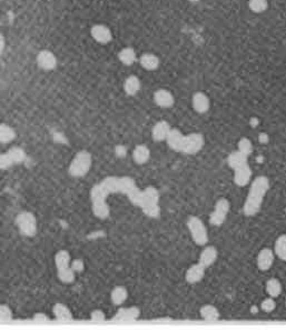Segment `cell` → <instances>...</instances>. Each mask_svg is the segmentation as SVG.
Instances as JSON below:
<instances>
[{
  "instance_id": "cell-9",
  "label": "cell",
  "mask_w": 286,
  "mask_h": 330,
  "mask_svg": "<svg viewBox=\"0 0 286 330\" xmlns=\"http://www.w3.org/2000/svg\"><path fill=\"white\" fill-rule=\"evenodd\" d=\"M90 36L95 41L102 45L109 44L113 40V33H111L109 27L102 24H97L91 27Z\"/></svg>"
},
{
  "instance_id": "cell-6",
  "label": "cell",
  "mask_w": 286,
  "mask_h": 330,
  "mask_svg": "<svg viewBox=\"0 0 286 330\" xmlns=\"http://www.w3.org/2000/svg\"><path fill=\"white\" fill-rule=\"evenodd\" d=\"M16 225L22 235L33 237L37 232V219L34 214L29 212H21L17 214Z\"/></svg>"
},
{
  "instance_id": "cell-37",
  "label": "cell",
  "mask_w": 286,
  "mask_h": 330,
  "mask_svg": "<svg viewBox=\"0 0 286 330\" xmlns=\"http://www.w3.org/2000/svg\"><path fill=\"white\" fill-rule=\"evenodd\" d=\"M71 268L76 272V274H79V272L84 271V269H85L84 260L80 259V258H77L75 260H72V262H71Z\"/></svg>"
},
{
  "instance_id": "cell-36",
  "label": "cell",
  "mask_w": 286,
  "mask_h": 330,
  "mask_svg": "<svg viewBox=\"0 0 286 330\" xmlns=\"http://www.w3.org/2000/svg\"><path fill=\"white\" fill-rule=\"evenodd\" d=\"M13 165H14V163L11 161L8 152L1 153V155H0V169L6 170V169H8V168L13 166Z\"/></svg>"
},
{
  "instance_id": "cell-23",
  "label": "cell",
  "mask_w": 286,
  "mask_h": 330,
  "mask_svg": "<svg viewBox=\"0 0 286 330\" xmlns=\"http://www.w3.org/2000/svg\"><path fill=\"white\" fill-rule=\"evenodd\" d=\"M128 298V291L125 287L117 286L115 287L110 293V300L115 306H121Z\"/></svg>"
},
{
  "instance_id": "cell-33",
  "label": "cell",
  "mask_w": 286,
  "mask_h": 330,
  "mask_svg": "<svg viewBox=\"0 0 286 330\" xmlns=\"http://www.w3.org/2000/svg\"><path fill=\"white\" fill-rule=\"evenodd\" d=\"M237 147H238V150L244 153V155L247 156V157H250V155L253 151L252 141H250V139H249V138H246V137L241 138V139H239Z\"/></svg>"
},
{
  "instance_id": "cell-27",
  "label": "cell",
  "mask_w": 286,
  "mask_h": 330,
  "mask_svg": "<svg viewBox=\"0 0 286 330\" xmlns=\"http://www.w3.org/2000/svg\"><path fill=\"white\" fill-rule=\"evenodd\" d=\"M72 257L71 254L67 250H59L55 255V266L58 269H63V268L71 266Z\"/></svg>"
},
{
  "instance_id": "cell-38",
  "label": "cell",
  "mask_w": 286,
  "mask_h": 330,
  "mask_svg": "<svg viewBox=\"0 0 286 330\" xmlns=\"http://www.w3.org/2000/svg\"><path fill=\"white\" fill-rule=\"evenodd\" d=\"M105 314H104L102 310L99 309H96V310H92L91 314H90V319L92 321H103L105 320Z\"/></svg>"
},
{
  "instance_id": "cell-40",
  "label": "cell",
  "mask_w": 286,
  "mask_h": 330,
  "mask_svg": "<svg viewBox=\"0 0 286 330\" xmlns=\"http://www.w3.org/2000/svg\"><path fill=\"white\" fill-rule=\"evenodd\" d=\"M5 48H6V39H5V37H3V34L0 33V55H1L3 50H5Z\"/></svg>"
},
{
  "instance_id": "cell-19",
  "label": "cell",
  "mask_w": 286,
  "mask_h": 330,
  "mask_svg": "<svg viewBox=\"0 0 286 330\" xmlns=\"http://www.w3.org/2000/svg\"><path fill=\"white\" fill-rule=\"evenodd\" d=\"M141 87H142L141 80H139L137 76L131 75L129 77H127L125 82H124V90H125V93L128 96L137 95L139 93V90H141Z\"/></svg>"
},
{
  "instance_id": "cell-39",
  "label": "cell",
  "mask_w": 286,
  "mask_h": 330,
  "mask_svg": "<svg viewBox=\"0 0 286 330\" xmlns=\"http://www.w3.org/2000/svg\"><path fill=\"white\" fill-rule=\"evenodd\" d=\"M34 319H35V320H49V317H48L46 314L37 313V314L34 316Z\"/></svg>"
},
{
  "instance_id": "cell-35",
  "label": "cell",
  "mask_w": 286,
  "mask_h": 330,
  "mask_svg": "<svg viewBox=\"0 0 286 330\" xmlns=\"http://www.w3.org/2000/svg\"><path fill=\"white\" fill-rule=\"evenodd\" d=\"M14 314L13 310L10 309L9 306L7 305H0V320L7 321L13 319Z\"/></svg>"
},
{
  "instance_id": "cell-16",
  "label": "cell",
  "mask_w": 286,
  "mask_h": 330,
  "mask_svg": "<svg viewBox=\"0 0 286 330\" xmlns=\"http://www.w3.org/2000/svg\"><path fill=\"white\" fill-rule=\"evenodd\" d=\"M218 257V251L214 246H207L203 249V251L200 252L198 263L204 266L205 268L211 267L212 264H214Z\"/></svg>"
},
{
  "instance_id": "cell-26",
  "label": "cell",
  "mask_w": 286,
  "mask_h": 330,
  "mask_svg": "<svg viewBox=\"0 0 286 330\" xmlns=\"http://www.w3.org/2000/svg\"><path fill=\"white\" fill-rule=\"evenodd\" d=\"M266 293L268 294L269 297L275 299L282 293V283L276 278H270L266 281Z\"/></svg>"
},
{
  "instance_id": "cell-42",
  "label": "cell",
  "mask_w": 286,
  "mask_h": 330,
  "mask_svg": "<svg viewBox=\"0 0 286 330\" xmlns=\"http://www.w3.org/2000/svg\"><path fill=\"white\" fill-rule=\"evenodd\" d=\"M260 141L263 144H266L268 141V136L266 135V133H262V135L260 136Z\"/></svg>"
},
{
  "instance_id": "cell-25",
  "label": "cell",
  "mask_w": 286,
  "mask_h": 330,
  "mask_svg": "<svg viewBox=\"0 0 286 330\" xmlns=\"http://www.w3.org/2000/svg\"><path fill=\"white\" fill-rule=\"evenodd\" d=\"M199 314L206 321H216L221 317L218 309L213 305H204L200 307Z\"/></svg>"
},
{
  "instance_id": "cell-7",
  "label": "cell",
  "mask_w": 286,
  "mask_h": 330,
  "mask_svg": "<svg viewBox=\"0 0 286 330\" xmlns=\"http://www.w3.org/2000/svg\"><path fill=\"white\" fill-rule=\"evenodd\" d=\"M231 203L226 198L218 199L215 203L214 210H213L210 216V224L214 227H219L226 220L227 214L230 213Z\"/></svg>"
},
{
  "instance_id": "cell-15",
  "label": "cell",
  "mask_w": 286,
  "mask_h": 330,
  "mask_svg": "<svg viewBox=\"0 0 286 330\" xmlns=\"http://www.w3.org/2000/svg\"><path fill=\"white\" fill-rule=\"evenodd\" d=\"M205 272H206V268L202 266L199 263H197L195 264H192L191 267L188 268L186 274H185V279L188 283H197L199 281H202Z\"/></svg>"
},
{
  "instance_id": "cell-12",
  "label": "cell",
  "mask_w": 286,
  "mask_h": 330,
  "mask_svg": "<svg viewBox=\"0 0 286 330\" xmlns=\"http://www.w3.org/2000/svg\"><path fill=\"white\" fill-rule=\"evenodd\" d=\"M154 101L161 108H171L175 103V98L173 94L167 89H158L154 94Z\"/></svg>"
},
{
  "instance_id": "cell-8",
  "label": "cell",
  "mask_w": 286,
  "mask_h": 330,
  "mask_svg": "<svg viewBox=\"0 0 286 330\" xmlns=\"http://www.w3.org/2000/svg\"><path fill=\"white\" fill-rule=\"evenodd\" d=\"M36 63L38 67L42 70L50 71L57 67V57L55 53L47 49L40 50L36 57Z\"/></svg>"
},
{
  "instance_id": "cell-30",
  "label": "cell",
  "mask_w": 286,
  "mask_h": 330,
  "mask_svg": "<svg viewBox=\"0 0 286 330\" xmlns=\"http://www.w3.org/2000/svg\"><path fill=\"white\" fill-rule=\"evenodd\" d=\"M57 277L64 283H72L75 281L76 272L72 269L71 266L57 270Z\"/></svg>"
},
{
  "instance_id": "cell-14",
  "label": "cell",
  "mask_w": 286,
  "mask_h": 330,
  "mask_svg": "<svg viewBox=\"0 0 286 330\" xmlns=\"http://www.w3.org/2000/svg\"><path fill=\"white\" fill-rule=\"evenodd\" d=\"M172 130L171 125L169 122L165 120H161L156 122L154 125V127L152 129V138L157 143H161V141H165L167 139V137L169 135V132Z\"/></svg>"
},
{
  "instance_id": "cell-31",
  "label": "cell",
  "mask_w": 286,
  "mask_h": 330,
  "mask_svg": "<svg viewBox=\"0 0 286 330\" xmlns=\"http://www.w3.org/2000/svg\"><path fill=\"white\" fill-rule=\"evenodd\" d=\"M7 152H8V155L10 157L11 161L14 163V165H19V164L24 163L26 159V152L24 149L20 147H13V148H10Z\"/></svg>"
},
{
  "instance_id": "cell-22",
  "label": "cell",
  "mask_w": 286,
  "mask_h": 330,
  "mask_svg": "<svg viewBox=\"0 0 286 330\" xmlns=\"http://www.w3.org/2000/svg\"><path fill=\"white\" fill-rule=\"evenodd\" d=\"M118 59L125 66H131V65L136 63L137 53L134 48L125 47L118 52Z\"/></svg>"
},
{
  "instance_id": "cell-24",
  "label": "cell",
  "mask_w": 286,
  "mask_h": 330,
  "mask_svg": "<svg viewBox=\"0 0 286 330\" xmlns=\"http://www.w3.org/2000/svg\"><path fill=\"white\" fill-rule=\"evenodd\" d=\"M53 314L56 319L58 320H72V310L69 309L65 304H61V302H57V304L54 305Z\"/></svg>"
},
{
  "instance_id": "cell-17",
  "label": "cell",
  "mask_w": 286,
  "mask_h": 330,
  "mask_svg": "<svg viewBox=\"0 0 286 330\" xmlns=\"http://www.w3.org/2000/svg\"><path fill=\"white\" fill-rule=\"evenodd\" d=\"M141 316V309L138 307H128V308H121L113 317V320L129 321L136 320Z\"/></svg>"
},
{
  "instance_id": "cell-5",
  "label": "cell",
  "mask_w": 286,
  "mask_h": 330,
  "mask_svg": "<svg viewBox=\"0 0 286 330\" xmlns=\"http://www.w3.org/2000/svg\"><path fill=\"white\" fill-rule=\"evenodd\" d=\"M187 228L191 233L192 239L197 246H205L208 243V232L206 226L198 217L192 216L187 220Z\"/></svg>"
},
{
  "instance_id": "cell-34",
  "label": "cell",
  "mask_w": 286,
  "mask_h": 330,
  "mask_svg": "<svg viewBox=\"0 0 286 330\" xmlns=\"http://www.w3.org/2000/svg\"><path fill=\"white\" fill-rule=\"evenodd\" d=\"M261 308H262L263 312H265V313H268V314L272 313L276 308V301L274 300V298H272V297L266 298V299H264V300L262 301Z\"/></svg>"
},
{
  "instance_id": "cell-4",
  "label": "cell",
  "mask_w": 286,
  "mask_h": 330,
  "mask_svg": "<svg viewBox=\"0 0 286 330\" xmlns=\"http://www.w3.org/2000/svg\"><path fill=\"white\" fill-rule=\"evenodd\" d=\"M92 165V157L88 151L82 150L77 152L69 165L68 171L71 176L80 178L86 176L89 172Z\"/></svg>"
},
{
  "instance_id": "cell-41",
  "label": "cell",
  "mask_w": 286,
  "mask_h": 330,
  "mask_svg": "<svg viewBox=\"0 0 286 330\" xmlns=\"http://www.w3.org/2000/svg\"><path fill=\"white\" fill-rule=\"evenodd\" d=\"M116 152L119 156H125L126 155V148L123 147V146H119V147L116 148Z\"/></svg>"
},
{
  "instance_id": "cell-43",
  "label": "cell",
  "mask_w": 286,
  "mask_h": 330,
  "mask_svg": "<svg viewBox=\"0 0 286 330\" xmlns=\"http://www.w3.org/2000/svg\"><path fill=\"white\" fill-rule=\"evenodd\" d=\"M285 305H286V299H285Z\"/></svg>"
},
{
  "instance_id": "cell-29",
  "label": "cell",
  "mask_w": 286,
  "mask_h": 330,
  "mask_svg": "<svg viewBox=\"0 0 286 330\" xmlns=\"http://www.w3.org/2000/svg\"><path fill=\"white\" fill-rule=\"evenodd\" d=\"M274 252L283 262H286V233L280 236L274 245Z\"/></svg>"
},
{
  "instance_id": "cell-11",
  "label": "cell",
  "mask_w": 286,
  "mask_h": 330,
  "mask_svg": "<svg viewBox=\"0 0 286 330\" xmlns=\"http://www.w3.org/2000/svg\"><path fill=\"white\" fill-rule=\"evenodd\" d=\"M250 178H252V169H250L249 163L234 170V182L238 187L249 185Z\"/></svg>"
},
{
  "instance_id": "cell-32",
  "label": "cell",
  "mask_w": 286,
  "mask_h": 330,
  "mask_svg": "<svg viewBox=\"0 0 286 330\" xmlns=\"http://www.w3.org/2000/svg\"><path fill=\"white\" fill-rule=\"evenodd\" d=\"M249 8L255 14H262L268 8V0H249Z\"/></svg>"
},
{
  "instance_id": "cell-21",
  "label": "cell",
  "mask_w": 286,
  "mask_h": 330,
  "mask_svg": "<svg viewBox=\"0 0 286 330\" xmlns=\"http://www.w3.org/2000/svg\"><path fill=\"white\" fill-rule=\"evenodd\" d=\"M249 163V157L245 156L244 153L241 152L239 150L233 151L230 153V156L227 157V165L232 168V169L235 170L236 168L243 166Z\"/></svg>"
},
{
  "instance_id": "cell-3",
  "label": "cell",
  "mask_w": 286,
  "mask_h": 330,
  "mask_svg": "<svg viewBox=\"0 0 286 330\" xmlns=\"http://www.w3.org/2000/svg\"><path fill=\"white\" fill-rule=\"evenodd\" d=\"M269 190V180L266 176H258L253 180L243 206V212L246 217H253L260 213L263 201Z\"/></svg>"
},
{
  "instance_id": "cell-28",
  "label": "cell",
  "mask_w": 286,
  "mask_h": 330,
  "mask_svg": "<svg viewBox=\"0 0 286 330\" xmlns=\"http://www.w3.org/2000/svg\"><path fill=\"white\" fill-rule=\"evenodd\" d=\"M16 137V132L8 125L0 124V144H8Z\"/></svg>"
},
{
  "instance_id": "cell-2",
  "label": "cell",
  "mask_w": 286,
  "mask_h": 330,
  "mask_svg": "<svg viewBox=\"0 0 286 330\" xmlns=\"http://www.w3.org/2000/svg\"><path fill=\"white\" fill-rule=\"evenodd\" d=\"M167 145L174 151L185 153V155H196L205 146V138L202 133L193 132L185 136L179 129L172 128L167 137Z\"/></svg>"
},
{
  "instance_id": "cell-1",
  "label": "cell",
  "mask_w": 286,
  "mask_h": 330,
  "mask_svg": "<svg viewBox=\"0 0 286 330\" xmlns=\"http://www.w3.org/2000/svg\"><path fill=\"white\" fill-rule=\"evenodd\" d=\"M121 193L127 195L135 206L149 218H158L161 214L160 193L156 188L147 187L141 190L135 180L130 177H107L90 190V200L92 213L99 219H106L109 216L110 209L106 199L108 195Z\"/></svg>"
},
{
  "instance_id": "cell-13",
  "label": "cell",
  "mask_w": 286,
  "mask_h": 330,
  "mask_svg": "<svg viewBox=\"0 0 286 330\" xmlns=\"http://www.w3.org/2000/svg\"><path fill=\"white\" fill-rule=\"evenodd\" d=\"M192 106L196 113L205 114L210 110L211 100L206 94L202 93V91H198V93H196L193 96Z\"/></svg>"
},
{
  "instance_id": "cell-20",
  "label": "cell",
  "mask_w": 286,
  "mask_h": 330,
  "mask_svg": "<svg viewBox=\"0 0 286 330\" xmlns=\"http://www.w3.org/2000/svg\"><path fill=\"white\" fill-rule=\"evenodd\" d=\"M150 158V150L146 145H138L133 151V159L137 165H144Z\"/></svg>"
},
{
  "instance_id": "cell-18",
  "label": "cell",
  "mask_w": 286,
  "mask_h": 330,
  "mask_svg": "<svg viewBox=\"0 0 286 330\" xmlns=\"http://www.w3.org/2000/svg\"><path fill=\"white\" fill-rule=\"evenodd\" d=\"M139 64H141V66L146 69V70L154 71L160 67L161 60L156 55H154V53L146 52L143 53L141 56V58H139Z\"/></svg>"
},
{
  "instance_id": "cell-10",
  "label": "cell",
  "mask_w": 286,
  "mask_h": 330,
  "mask_svg": "<svg viewBox=\"0 0 286 330\" xmlns=\"http://www.w3.org/2000/svg\"><path fill=\"white\" fill-rule=\"evenodd\" d=\"M275 260V252L269 248H263L257 255V267L261 271H268Z\"/></svg>"
}]
</instances>
